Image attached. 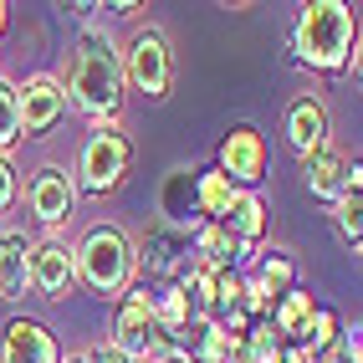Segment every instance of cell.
<instances>
[{"mask_svg":"<svg viewBox=\"0 0 363 363\" xmlns=\"http://www.w3.org/2000/svg\"><path fill=\"white\" fill-rule=\"evenodd\" d=\"M337 337H343V318H337L333 307H318V312H312V323H307L302 348L307 353H323V348H337Z\"/></svg>","mask_w":363,"mask_h":363,"instance_id":"cell-22","label":"cell"},{"mask_svg":"<svg viewBox=\"0 0 363 363\" xmlns=\"http://www.w3.org/2000/svg\"><path fill=\"white\" fill-rule=\"evenodd\" d=\"M154 318H159L164 337H174V333L189 323V307H184V297H179V286H164V292H154Z\"/></svg>","mask_w":363,"mask_h":363,"instance_id":"cell-23","label":"cell"},{"mask_svg":"<svg viewBox=\"0 0 363 363\" xmlns=\"http://www.w3.org/2000/svg\"><path fill=\"white\" fill-rule=\"evenodd\" d=\"M333 225H337V235H343V246L358 251V240H363V179L348 184L343 195L333 200Z\"/></svg>","mask_w":363,"mask_h":363,"instance_id":"cell-20","label":"cell"},{"mask_svg":"<svg viewBox=\"0 0 363 363\" xmlns=\"http://www.w3.org/2000/svg\"><path fill=\"white\" fill-rule=\"evenodd\" d=\"M0 363H62V343L46 323L16 318L6 323V337H0Z\"/></svg>","mask_w":363,"mask_h":363,"instance_id":"cell-12","label":"cell"},{"mask_svg":"<svg viewBox=\"0 0 363 363\" xmlns=\"http://www.w3.org/2000/svg\"><path fill=\"white\" fill-rule=\"evenodd\" d=\"M72 261H77V281L98 297H123L138 272V251L118 225H92L72 246Z\"/></svg>","mask_w":363,"mask_h":363,"instance_id":"cell-3","label":"cell"},{"mask_svg":"<svg viewBox=\"0 0 363 363\" xmlns=\"http://www.w3.org/2000/svg\"><path fill=\"white\" fill-rule=\"evenodd\" d=\"M21 143V113H16V87L0 77V159Z\"/></svg>","mask_w":363,"mask_h":363,"instance_id":"cell-24","label":"cell"},{"mask_svg":"<svg viewBox=\"0 0 363 363\" xmlns=\"http://www.w3.org/2000/svg\"><path fill=\"white\" fill-rule=\"evenodd\" d=\"M266 164H272V149L256 123H235L225 138H220V154H215V169L235 184V189H251L266 179Z\"/></svg>","mask_w":363,"mask_h":363,"instance_id":"cell-7","label":"cell"},{"mask_svg":"<svg viewBox=\"0 0 363 363\" xmlns=\"http://www.w3.org/2000/svg\"><path fill=\"white\" fill-rule=\"evenodd\" d=\"M179 251H184V235L179 230H154L149 240H143V266H149L154 277H169V272H179Z\"/></svg>","mask_w":363,"mask_h":363,"instance_id":"cell-21","label":"cell"},{"mask_svg":"<svg viewBox=\"0 0 363 363\" xmlns=\"http://www.w3.org/2000/svg\"><path fill=\"white\" fill-rule=\"evenodd\" d=\"M154 363H189V358H184V353H179V348H164V353H159V358H154Z\"/></svg>","mask_w":363,"mask_h":363,"instance_id":"cell-27","label":"cell"},{"mask_svg":"<svg viewBox=\"0 0 363 363\" xmlns=\"http://www.w3.org/2000/svg\"><path fill=\"white\" fill-rule=\"evenodd\" d=\"M62 363H87V353H67V358H62Z\"/></svg>","mask_w":363,"mask_h":363,"instance_id":"cell-29","label":"cell"},{"mask_svg":"<svg viewBox=\"0 0 363 363\" xmlns=\"http://www.w3.org/2000/svg\"><path fill=\"white\" fill-rule=\"evenodd\" d=\"M189 195H195V220H200V225H215V220H220V215L230 210V200L240 195V189L220 174V169H200Z\"/></svg>","mask_w":363,"mask_h":363,"instance_id":"cell-17","label":"cell"},{"mask_svg":"<svg viewBox=\"0 0 363 363\" xmlns=\"http://www.w3.org/2000/svg\"><path fill=\"white\" fill-rule=\"evenodd\" d=\"M312 312H318V302H312V292H302V286H292V292H281L272 302V333L281 337V343H292L302 348V337H307V323H312Z\"/></svg>","mask_w":363,"mask_h":363,"instance_id":"cell-16","label":"cell"},{"mask_svg":"<svg viewBox=\"0 0 363 363\" xmlns=\"http://www.w3.org/2000/svg\"><path fill=\"white\" fill-rule=\"evenodd\" d=\"M174 286H179V297L189 307V323H195V318H215V272H210V266L189 261Z\"/></svg>","mask_w":363,"mask_h":363,"instance_id":"cell-18","label":"cell"},{"mask_svg":"<svg viewBox=\"0 0 363 363\" xmlns=\"http://www.w3.org/2000/svg\"><path fill=\"white\" fill-rule=\"evenodd\" d=\"M292 52L312 72L358 77V11L348 0H307L292 26Z\"/></svg>","mask_w":363,"mask_h":363,"instance_id":"cell-2","label":"cell"},{"mask_svg":"<svg viewBox=\"0 0 363 363\" xmlns=\"http://www.w3.org/2000/svg\"><path fill=\"white\" fill-rule=\"evenodd\" d=\"M16 200H21V174L11 159H0V210H11Z\"/></svg>","mask_w":363,"mask_h":363,"instance_id":"cell-25","label":"cell"},{"mask_svg":"<svg viewBox=\"0 0 363 363\" xmlns=\"http://www.w3.org/2000/svg\"><path fill=\"white\" fill-rule=\"evenodd\" d=\"M215 225H220L225 235H235L246 251H256L261 235H266V205H261V195H256V189H240V195L230 200V210Z\"/></svg>","mask_w":363,"mask_h":363,"instance_id":"cell-15","label":"cell"},{"mask_svg":"<svg viewBox=\"0 0 363 363\" xmlns=\"http://www.w3.org/2000/svg\"><path fill=\"white\" fill-rule=\"evenodd\" d=\"M26 256H31L26 230H0V297H6V302H21V297L31 292Z\"/></svg>","mask_w":363,"mask_h":363,"instance_id":"cell-14","label":"cell"},{"mask_svg":"<svg viewBox=\"0 0 363 363\" xmlns=\"http://www.w3.org/2000/svg\"><path fill=\"white\" fill-rule=\"evenodd\" d=\"M6 26H11V6L0 0V36H6Z\"/></svg>","mask_w":363,"mask_h":363,"instance_id":"cell-28","label":"cell"},{"mask_svg":"<svg viewBox=\"0 0 363 363\" xmlns=\"http://www.w3.org/2000/svg\"><path fill=\"white\" fill-rule=\"evenodd\" d=\"M108 343L123 358H133V363H154L169 348V337H164V328L154 318V292H149V286H128V292L118 297V307H113V337H108Z\"/></svg>","mask_w":363,"mask_h":363,"instance_id":"cell-5","label":"cell"},{"mask_svg":"<svg viewBox=\"0 0 363 363\" xmlns=\"http://www.w3.org/2000/svg\"><path fill=\"white\" fill-rule=\"evenodd\" d=\"M87 363H133V358H123L113 343H98V348H87Z\"/></svg>","mask_w":363,"mask_h":363,"instance_id":"cell-26","label":"cell"},{"mask_svg":"<svg viewBox=\"0 0 363 363\" xmlns=\"http://www.w3.org/2000/svg\"><path fill=\"white\" fill-rule=\"evenodd\" d=\"M67 103L82 108L92 123H118L128 98L123 82V57H118V41L103 26H82L77 46H72V67H67Z\"/></svg>","mask_w":363,"mask_h":363,"instance_id":"cell-1","label":"cell"},{"mask_svg":"<svg viewBox=\"0 0 363 363\" xmlns=\"http://www.w3.org/2000/svg\"><path fill=\"white\" fill-rule=\"evenodd\" d=\"M286 143L297 149V159L318 154L328 143V108H323V98H312V92L292 98V108H286Z\"/></svg>","mask_w":363,"mask_h":363,"instance_id":"cell-13","label":"cell"},{"mask_svg":"<svg viewBox=\"0 0 363 363\" xmlns=\"http://www.w3.org/2000/svg\"><path fill=\"white\" fill-rule=\"evenodd\" d=\"M26 277H31V292H36L41 302L72 297V286H77V261H72V246H67V240H57V235L31 240Z\"/></svg>","mask_w":363,"mask_h":363,"instance_id":"cell-8","label":"cell"},{"mask_svg":"<svg viewBox=\"0 0 363 363\" xmlns=\"http://www.w3.org/2000/svg\"><path fill=\"white\" fill-rule=\"evenodd\" d=\"M26 205L46 230H57L77 215V184H72V174L62 164H41L31 174V184H26Z\"/></svg>","mask_w":363,"mask_h":363,"instance_id":"cell-10","label":"cell"},{"mask_svg":"<svg viewBox=\"0 0 363 363\" xmlns=\"http://www.w3.org/2000/svg\"><path fill=\"white\" fill-rule=\"evenodd\" d=\"M128 164H133V143L128 133L118 123H92L82 154H77V174H72V184H77V195H113L118 184L128 179Z\"/></svg>","mask_w":363,"mask_h":363,"instance_id":"cell-4","label":"cell"},{"mask_svg":"<svg viewBox=\"0 0 363 363\" xmlns=\"http://www.w3.org/2000/svg\"><path fill=\"white\" fill-rule=\"evenodd\" d=\"M256 281H261L272 297L292 292V286H297V261H292V251H281V246L261 251V261H256Z\"/></svg>","mask_w":363,"mask_h":363,"instance_id":"cell-19","label":"cell"},{"mask_svg":"<svg viewBox=\"0 0 363 363\" xmlns=\"http://www.w3.org/2000/svg\"><path fill=\"white\" fill-rule=\"evenodd\" d=\"M358 179H363V164H358V159L348 164V154H337L333 143H323L318 154L302 159V184H307L318 200H337V195H343L348 184H358Z\"/></svg>","mask_w":363,"mask_h":363,"instance_id":"cell-11","label":"cell"},{"mask_svg":"<svg viewBox=\"0 0 363 363\" xmlns=\"http://www.w3.org/2000/svg\"><path fill=\"white\" fill-rule=\"evenodd\" d=\"M16 113H21V138H41V133H52L62 123V113H67V87L62 77H52V72H31L26 82L16 87Z\"/></svg>","mask_w":363,"mask_h":363,"instance_id":"cell-9","label":"cell"},{"mask_svg":"<svg viewBox=\"0 0 363 363\" xmlns=\"http://www.w3.org/2000/svg\"><path fill=\"white\" fill-rule=\"evenodd\" d=\"M118 57H123V82L138 87L149 103H164L174 92V46L159 26H138L128 36V52Z\"/></svg>","mask_w":363,"mask_h":363,"instance_id":"cell-6","label":"cell"}]
</instances>
